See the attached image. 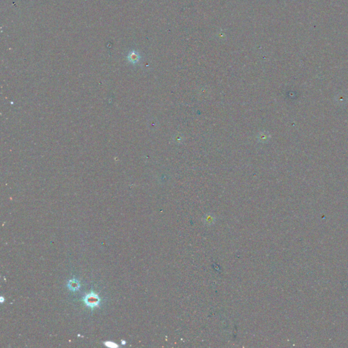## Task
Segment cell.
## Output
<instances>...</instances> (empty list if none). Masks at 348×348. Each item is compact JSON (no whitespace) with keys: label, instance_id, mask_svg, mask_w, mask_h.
<instances>
[{"label":"cell","instance_id":"obj_7","mask_svg":"<svg viewBox=\"0 0 348 348\" xmlns=\"http://www.w3.org/2000/svg\"><path fill=\"white\" fill-rule=\"evenodd\" d=\"M121 342H122V345H125V344H126V341H123V340Z\"/></svg>","mask_w":348,"mask_h":348},{"label":"cell","instance_id":"obj_2","mask_svg":"<svg viewBox=\"0 0 348 348\" xmlns=\"http://www.w3.org/2000/svg\"><path fill=\"white\" fill-rule=\"evenodd\" d=\"M140 59H141V56H140L139 52L134 50L130 51L129 52L128 55H127V59H128V61H129L130 63H133V64L137 63L139 61Z\"/></svg>","mask_w":348,"mask_h":348},{"label":"cell","instance_id":"obj_8","mask_svg":"<svg viewBox=\"0 0 348 348\" xmlns=\"http://www.w3.org/2000/svg\"><path fill=\"white\" fill-rule=\"evenodd\" d=\"M3 301H4V300H3V297H1V303H3Z\"/></svg>","mask_w":348,"mask_h":348},{"label":"cell","instance_id":"obj_1","mask_svg":"<svg viewBox=\"0 0 348 348\" xmlns=\"http://www.w3.org/2000/svg\"><path fill=\"white\" fill-rule=\"evenodd\" d=\"M83 301L87 306L93 309L99 305L100 303V298L96 294L92 292L86 295L84 297Z\"/></svg>","mask_w":348,"mask_h":348},{"label":"cell","instance_id":"obj_6","mask_svg":"<svg viewBox=\"0 0 348 348\" xmlns=\"http://www.w3.org/2000/svg\"><path fill=\"white\" fill-rule=\"evenodd\" d=\"M182 136H181V135L177 134L175 135V137L174 138V140H175V142H177V143H180V142H182Z\"/></svg>","mask_w":348,"mask_h":348},{"label":"cell","instance_id":"obj_4","mask_svg":"<svg viewBox=\"0 0 348 348\" xmlns=\"http://www.w3.org/2000/svg\"><path fill=\"white\" fill-rule=\"evenodd\" d=\"M269 135L268 133L265 132H261L258 135V141L262 143H265L269 140Z\"/></svg>","mask_w":348,"mask_h":348},{"label":"cell","instance_id":"obj_3","mask_svg":"<svg viewBox=\"0 0 348 348\" xmlns=\"http://www.w3.org/2000/svg\"><path fill=\"white\" fill-rule=\"evenodd\" d=\"M67 287L68 288L72 291H76L79 289L80 288V283L76 279H73L69 281L67 284Z\"/></svg>","mask_w":348,"mask_h":348},{"label":"cell","instance_id":"obj_5","mask_svg":"<svg viewBox=\"0 0 348 348\" xmlns=\"http://www.w3.org/2000/svg\"><path fill=\"white\" fill-rule=\"evenodd\" d=\"M105 345H106L107 347H112V348H115V347H118V345H117V344H116L114 343H113V342H105L104 343Z\"/></svg>","mask_w":348,"mask_h":348}]
</instances>
